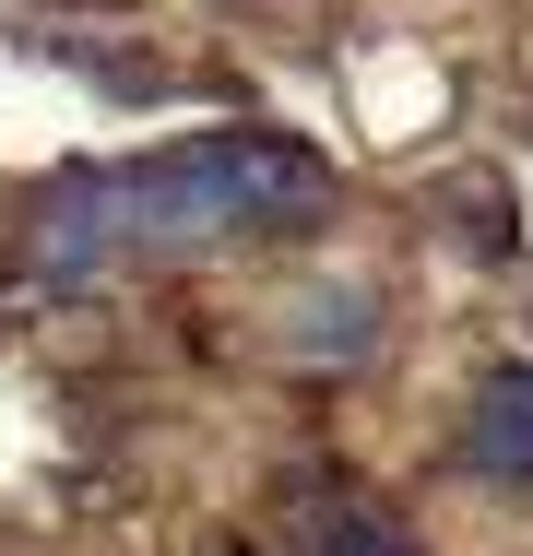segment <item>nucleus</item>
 Here are the masks:
<instances>
[{"label":"nucleus","mask_w":533,"mask_h":556,"mask_svg":"<svg viewBox=\"0 0 533 556\" xmlns=\"http://www.w3.org/2000/svg\"><path fill=\"white\" fill-rule=\"evenodd\" d=\"M320 202V166L273 130H202L178 154H142V166H96V178H60L36 225H24V261L48 273H107V261H154V249H202L237 237L261 214H297Z\"/></svg>","instance_id":"1"},{"label":"nucleus","mask_w":533,"mask_h":556,"mask_svg":"<svg viewBox=\"0 0 533 556\" xmlns=\"http://www.w3.org/2000/svg\"><path fill=\"white\" fill-rule=\"evenodd\" d=\"M462 462L486 485H533V367H498L462 415Z\"/></svg>","instance_id":"2"},{"label":"nucleus","mask_w":533,"mask_h":556,"mask_svg":"<svg viewBox=\"0 0 533 556\" xmlns=\"http://www.w3.org/2000/svg\"><path fill=\"white\" fill-rule=\"evenodd\" d=\"M297 556H416V545H404V521H380V509H332Z\"/></svg>","instance_id":"3"}]
</instances>
